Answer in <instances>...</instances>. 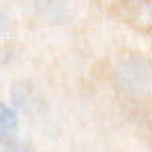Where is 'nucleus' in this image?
I'll return each mask as SVG.
<instances>
[{"instance_id":"obj_1","label":"nucleus","mask_w":152,"mask_h":152,"mask_svg":"<svg viewBox=\"0 0 152 152\" xmlns=\"http://www.w3.org/2000/svg\"><path fill=\"white\" fill-rule=\"evenodd\" d=\"M118 79L122 87L132 94H148L152 91V65L140 59H132L120 65Z\"/></svg>"},{"instance_id":"obj_2","label":"nucleus","mask_w":152,"mask_h":152,"mask_svg":"<svg viewBox=\"0 0 152 152\" xmlns=\"http://www.w3.org/2000/svg\"><path fill=\"white\" fill-rule=\"evenodd\" d=\"M0 128H2V134H16L18 132L16 112L12 107H8L6 104L0 105Z\"/></svg>"}]
</instances>
